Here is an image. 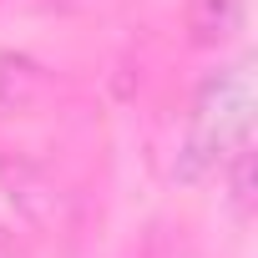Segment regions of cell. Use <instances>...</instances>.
Listing matches in <instances>:
<instances>
[{"mask_svg": "<svg viewBox=\"0 0 258 258\" xmlns=\"http://www.w3.org/2000/svg\"><path fill=\"white\" fill-rule=\"evenodd\" d=\"M46 86V71L31 56H0V101H31Z\"/></svg>", "mask_w": 258, "mask_h": 258, "instance_id": "obj_2", "label": "cell"}, {"mask_svg": "<svg viewBox=\"0 0 258 258\" xmlns=\"http://www.w3.org/2000/svg\"><path fill=\"white\" fill-rule=\"evenodd\" d=\"M0 258H11V238H6V228H0Z\"/></svg>", "mask_w": 258, "mask_h": 258, "instance_id": "obj_4", "label": "cell"}, {"mask_svg": "<svg viewBox=\"0 0 258 258\" xmlns=\"http://www.w3.org/2000/svg\"><path fill=\"white\" fill-rule=\"evenodd\" d=\"M243 16H248V0H192L187 6V41L203 51H218L243 31Z\"/></svg>", "mask_w": 258, "mask_h": 258, "instance_id": "obj_1", "label": "cell"}, {"mask_svg": "<svg viewBox=\"0 0 258 258\" xmlns=\"http://www.w3.org/2000/svg\"><path fill=\"white\" fill-rule=\"evenodd\" d=\"M228 177H233V198H238V203H248V198H253V152H248V142H238V147H233Z\"/></svg>", "mask_w": 258, "mask_h": 258, "instance_id": "obj_3", "label": "cell"}]
</instances>
